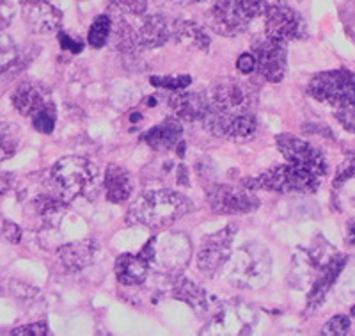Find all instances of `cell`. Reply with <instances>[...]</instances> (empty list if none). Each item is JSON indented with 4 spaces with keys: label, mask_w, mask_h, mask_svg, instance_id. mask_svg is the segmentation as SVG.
Wrapping results in <instances>:
<instances>
[{
    "label": "cell",
    "mask_w": 355,
    "mask_h": 336,
    "mask_svg": "<svg viewBox=\"0 0 355 336\" xmlns=\"http://www.w3.org/2000/svg\"><path fill=\"white\" fill-rule=\"evenodd\" d=\"M192 201L171 189H151L144 191L132 207L126 219L128 224H141L153 230H162L174 224L178 219L192 210Z\"/></svg>",
    "instance_id": "obj_1"
},
{
    "label": "cell",
    "mask_w": 355,
    "mask_h": 336,
    "mask_svg": "<svg viewBox=\"0 0 355 336\" xmlns=\"http://www.w3.org/2000/svg\"><path fill=\"white\" fill-rule=\"evenodd\" d=\"M46 187L66 203L91 196L98 187V169L87 158L69 155L53 164L46 176Z\"/></svg>",
    "instance_id": "obj_2"
},
{
    "label": "cell",
    "mask_w": 355,
    "mask_h": 336,
    "mask_svg": "<svg viewBox=\"0 0 355 336\" xmlns=\"http://www.w3.org/2000/svg\"><path fill=\"white\" fill-rule=\"evenodd\" d=\"M322 183V178L311 171L302 169L293 164H281L270 167L256 178L243 180V185L249 189H263V191L281 192V194H311Z\"/></svg>",
    "instance_id": "obj_3"
},
{
    "label": "cell",
    "mask_w": 355,
    "mask_h": 336,
    "mask_svg": "<svg viewBox=\"0 0 355 336\" xmlns=\"http://www.w3.org/2000/svg\"><path fill=\"white\" fill-rule=\"evenodd\" d=\"M272 258L265 246L258 242L245 244L234 253L230 280L234 287L258 290L270 281Z\"/></svg>",
    "instance_id": "obj_4"
},
{
    "label": "cell",
    "mask_w": 355,
    "mask_h": 336,
    "mask_svg": "<svg viewBox=\"0 0 355 336\" xmlns=\"http://www.w3.org/2000/svg\"><path fill=\"white\" fill-rule=\"evenodd\" d=\"M266 8V0H217L211 8V27L222 36H236L265 15Z\"/></svg>",
    "instance_id": "obj_5"
},
{
    "label": "cell",
    "mask_w": 355,
    "mask_h": 336,
    "mask_svg": "<svg viewBox=\"0 0 355 336\" xmlns=\"http://www.w3.org/2000/svg\"><path fill=\"white\" fill-rule=\"evenodd\" d=\"M307 94L336 109L352 106L355 103V73L348 69L316 73L307 84Z\"/></svg>",
    "instance_id": "obj_6"
},
{
    "label": "cell",
    "mask_w": 355,
    "mask_h": 336,
    "mask_svg": "<svg viewBox=\"0 0 355 336\" xmlns=\"http://www.w3.org/2000/svg\"><path fill=\"white\" fill-rule=\"evenodd\" d=\"M141 255L150 260L151 267L157 265L160 271L178 272L187 265L190 258V242L185 235L153 237L141 249Z\"/></svg>",
    "instance_id": "obj_7"
},
{
    "label": "cell",
    "mask_w": 355,
    "mask_h": 336,
    "mask_svg": "<svg viewBox=\"0 0 355 336\" xmlns=\"http://www.w3.org/2000/svg\"><path fill=\"white\" fill-rule=\"evenodd\" d=\"M210 109L220 112H252L258 94L252 85L236 78H224L210 91Z\"/></svg>",
    "instance_id": "obj_8"
},
{
    "label": "cell",
    "mask_w": 355,
    "mask_h": 336,
    "mask_svg": "<svg viewBox=\"0 0 355 336\" xmlns=\"http://www.w3.org/2000/svg\"><path fill=\"white\" fill-rule=\"evenodd\" d=\"M275 144H277V150L283 153V157L293 166L311 171L320 178L327 174V158L320 148L313 146L311 142L290 134H281L275 137Z\"/></svg>",
    "instance_id": "obj_9"
},
{
    "label": "cell",
    "mask_w": 355,
    "mask_h": 336,
    "mask_svg": "<svg viewBox=\"0 0 355 336\" xmlns=\"http://www.w3.org/2000/svg\"><path fill=\"white\" fill-rule=\"evenodd\" d=\"M239 231L236 224H227L220 231L205 237L198 251V269L202 274L214 278L231 256V244Z\"/></svg>",
    "instance_id": "obj_10"
},
{
    "label": "cell",
    "mask_w": 355,
    "mask_h": 336,
    "mask_svg": "<svg viewBox=\"0 0 355 336\" xmlns=\"http://www.w3.org/2000/svg\"><path fill=\"white\" fill-rule=\"evenodd\" d=\"M206 199L210 205L211 212L218 215H234V214H249L259 208V199L250 189H236L231 185H215L208 187Z\"/></svg>",
    "instance_id": "obj_11"
},
{
    "label": "cell",
    "mask_w": 355,
    "mask_h": 336,
    "mask_svg": "<svg viewBox=\"0 0 355 336\" xmlns=\"http://www.w3.org/2000/svg\"><path fill=\"white\" fill-rule=\"evenodd\" d=\"M211 134L230 141H245L256 134L258 121L252 112H220L210 109L205 118Z\"/></svg>",
    "instance_id": "obj_12"
},
{
    "label": "cell",
    "mask_w": 355,
    "mask_h": 336,
    "mask_svg": "<svg viewBox=\"0 0 355 336\" xmlns=\"http://www.w3.org/2000/svg\"><path fill=\"white\" fill-rule=\"evenodd\" d=\"M266 36L279 41H297L307 36L306 20L290 6L275 2L265 11Z\"/></svg>",
    "instance_id": "obj_13"
},
{
    "label": "cell",
    "mask_w": 355,
    "mask_h": 336,
    "mask_svg": "<svg viewBox=\"0 0 355 336\" xmlns=\"http://www.w3.org/2000/svg\"><path fill=\"white\" fill-rule=\"evenodd\" d=\"M252 53L256 57V72L259 77L272 84L283 81L288 69V49L284 41L266 36L265 40L256 41Z\"/></svg>",
    "instance_id": "obj_14"
},
{
    "label": "cell",
    "mask_w": 355,
    "mask_h": 336,
    "mask_svg": "<svg viewBox=\"0 0 355 336\" xmlns=\"http://www.w3.org/2000/svg\"><path fill=\"white\" fill-rule=\"evenodd\" d=\"M12 107L24 116V118H36L37 114L46 110H55V103L50 90L41 82L25 81L12 91Z\"/></svg>",
    "instance_id": "obj_15"
},
{
    "label": "cell",
    "mask_w": 355,
    "mask_h": 336,
    "mask_svg": "<svg viewBox=\"0 0 355 336\" xmlns=\"http://www.w3.org/2000/svg\"><path fill=\"white\" fill-rule=\"evenodd\" d=\"M25 24L34 34L59 33L62 25V12L46 0H24L21 2Z\"/></svg>",
    "instance_id": "obj_16"
},
{
    "label": "cell",
    "mask_w": 355,
    "mask_h": 336,
    "mask_svg": "<svg viewBox=\"0 0 355 336\" xmlns=\"http://www.w3.org/2000/svg\"><path fill=\"white\" fill-rule=\"evenodd\" d=\"M169 107L174 116L185 121L205 119L210 110V101L199 91H174L169 98Z\"/></svg>",
    "instance_id": "obj_17"
},
{
    "label": "cell",
    "mask_w": 355,
    "mask_h": 336,
    "mask_svg": "<svg viewBox=\"0 0 355 336\" xmlns=\"http://www.w3.org/2000/svg\"><path fill=\"white\" fill-rule=\"evenodd\" d=\"M347 264V258L345 256H334L320 269V274L316 276L315 281H313V287H311L309 294H307V303H309L311 308H316L323 303L325 296L329 294V290L332 288V285L336 283L338 276L341 274V271L345 269Z\"/></svg>",
    "instance_id": "obj_18"
},
{
    "label": "cell",
    "mask_w": 355,
    "mask_h": 336,
    "mask_svg": "<svg viewBox=\"0 0 355 336\" xmlns=\"http://www.w3.org/2000/svg\"><path fill=\"white\" fill-rule=\"evenodd\" d=\"M151 264L150 260L139 253V255H119L114 265V272H116L117 281L125 287H137L142 285L148 278Z\"/></svg>",
    "instance_id": "obj_19"
},
{
    "label": "cell",
    "mask_w": 355,
    "mask_h": 336,
    "mask_svg": "<svg viewBox=\"0 0 355 336\" xmlns=\"http://www.w3.org/2000/svg\"><path fill=\"white\" fill-rule=\"evenodd\" d=\"M183 126L180 118H167L162 123L155 125L144 134V142L157 151H167L176 148L178 142L182 141Z\"/></svg>",
    "instance_id": "obj_20"
},
{
    "label": "cell",
    "mask_w": 355,
    "mask_h": 336,
    "mask_svg": "<svg viewBox=\"0 0 355 336\" xmlns=\"http://www.w3.org/2000/svg\"><path fill=\"white\" fill-rule=\"evenodd\" d=\"M135 31H137L141 49H160L169 41L173 27H171L166 17L151 15V17H146Z\"/></svg>",
    "instance_id": "obj_21"
},
{
    "label": "cell",
    "mask_w": 355,
    "mask_h": 336,
    "mask_svg": "<svg viewBox=\"0 0 355 336\" xmlns=\"http://www.w3.org/2000/svg\"><path fill=\"white\" fill-rule=\"evenodd\" d=\"M98 253V242L94 239H84L80 242L66 244L59 249V260L69 271H82L93 264Z\"/></svg>",
    "instance_id": "obj_22"
},
{
    "label": "cell",
    "mask_w": 355,
    "mask_h": 336,
    "mask_svg": "<svg viewBox=\"0 0 355 336\" xmlns=\"http://www.w3.org/2000/svg\"><path fill=\"white\" fill-rule=\"evenodd\" d=\"M105 185L107 201L119 205V203L128 201L133 192V182L128 171L121 166H109L105 171Z\"/></svg>",
    "instance_id": "obj_23"
},
{
    "label": "cell",
    "mask_w": 355,
    "mask_h": 336,
    "mask_svg": "<svg viewBox=\"0 0 355 336\" xmlns=\"http://www.w3.org/2000/svg\"><path fill=\"white\" fill-rule=\"evenodd\" d=\"M171 37H174L176 43L189 49H198V50H208L210 47V36L205 33V28L198 25L196 22H176L173 25V33Z\"/></svg>",
    "instance_id": "obj_24"
},
{
    "label": "cell",
    "mask_w": 355,
    "mask_h": 336,
    "mask_svg": "<svg viewBox=\"0 0 355 336\" xmlns=\"http://www.w3.org/2000/svg\"><path fill=\"white\" fill-rule=\"evenodd\" d=\"M107 45H110L117 52L125 53H135L137 50H141L137 31L130 24H126L121 17H112V31H110Z\"/></svg>",
    "instance_id": "obj_25"
},
{
    "label": "cell",
    "mask_w": 355,
    "mask_h": 336,
    "mask_svg": "<svg viewBox=\"0 0 355 336\" xmlns=\"http://www.w3.org/2000/svg\"><path fill=\"white\" fill-rule=\"evenodd\" d=\"M171 292H173V296L176 299L185 301L196 312H205L208 308V297H206L205 290L196 283H192V281L187 280V278L178 276L174 283L171 285Z\"/></svg>",
    "instance_id": "obj_26"
},
{
    "label": "cell",
    "mask_w": 355,
    "mask_h": 336,
    "mask_svg": "<svg viewBox=\"0 0 355 336\" xmlns=\"http://www.w3.org/2000/svg\"><path fill=\"white\" fill-rule=\"evenodd\" d=\"M20 148V128L12 123H0V162L17 153Z\"/></svg>",
    "instance_id": "obj_27"
},
{
    "label": "cell",
    "mask_w": 355,
    "mask_h": 336,
    "mask_svg": "<svg viewBox=\"0 0 355 336\" xmlns=\"http://www.w3.org/2000/svg\"><path fill=\"white\" fill-rule=\"evenodd\" d=\"M110 31H112V17L110 15H100L89 27L87 41L93 49L100 50L109 43Z\"/></svg>",
    "instance_id": "obj_28"
},
{
    "label": "cell",
    "mask_w": 355,
    "mask_h": 336,
    "mask_svg": "<svg viewBox=\"0 0 355 336\" xmlns=\"http://www.w3.org/2000/svg\"><path fill=\"white\" fill-rule=\"evenodd\" d=\"M18 62L17 47L12 45L11 37L0 34V77L8 73L9 68Z\"/></svg>",
    "instance_id": "obj_29"
},
{
    "label": "cell",
    "mask_w": 355,
    "mask_h": 336,
    "mask_svg": "<svg viewBox=\"0 0 355 336\" xmlns=\"http://www.w3.org/2000/svg\"><path fill=\"white\" fill-rule=\"evenodd\" d=\"M151 85L155 87H164V90L169 91H180L189 87L190 82H192V77L190 75H178V77H151L150 78Z\"/></svg>",
    "instance_id": "obj_30"
},
{
    "label": "cell",
    "mask_w": 355,
    "mask_h": 336,
    "mask_svg": "<svg viewBox=\"0 0 355 336\" xmlns=\"http://www.w3.org/2000/svg\"><path fill=\"white\" fill-rule=\"evenodd\" d=\"M352 328V322L347 315H336L329 320L327 324L322 328L320 335L323 336H345L348 335Z\"/></svg>",
    "instance_id": "obj_31"
},
{
    "label": "cell",
    "mask_w": 355,
    "mask_h": 336,
    "mask_svg": "<svg viewBox=\"0 0 355 336\" xmlns=\"http://www.w3.org/2000/svg\"><path fill=\"white\" fill-rule=\"evenodd\" d=\"M352 178H355V150L350 151L343 158V162L339 164L334 176V187H341L345 182H348Z\"/></svg>",
    "instance_id": "obj_32"
},
{
    "label": "cell",
    "mask_w": 355,
    "mask_h": 336,
    "mask_svg": "<svg viewBox=\"0 0 355 336\" xmlns=\"http://www.w3.org/2000/svg\"><path fill=\"white\" fill-rule=\"evenodd\" d=\"M57 121V110H46V112L37 114L36 118H33V126L40 132V134L50 135L55 130Z\"/></svg>",
    "instance_id": "obj_33"
},
{
    "label": "cell",
    "mask_w": 355,
    "mask_h": 336,
    "mask_svg": "<svg viewBox=\"0 0 355 336\" xmlns=\"http://www.w3.org/2000/svg\"><path fill=\"white\" fill-rule=\"evenodd\" d=\"M109 2L117 11L128 15H142L148 8V0H109Z\"/></svg>",
    "instance_id": "obj_34"
},
{
    "label": "cell",
    "mask_w": 355,
    "mask_h": 336,
    "mask_svg": "<svg viewBox=\"0 0 355 336\" xmlns=\"http://www.w3.org/2000/svg\"><path fill=\"white\" fill-rule=\"evenodd\" d=\"M11 336H46L50 335L49 324L41 320V322H34V324L20 326V328H15L11 333Z\"/></svg>",
    "instance_id": "obj_35"
},
{
    "label": "cell",
    "mask_w": 355,
    "mask_h": 336,
    "mask_svg": "<svg viewBox=\"0 0 355 336\" xmlns=\"http://www.w3.org/2000/svg\"><path fill=\"white\" fill-rule=\"evenodd\" d=\"M336 118H338V121L343 125L345 130L354 132L355 134V103L341 107V109H336Z\"/></svg>",
    "instance_id": "obj_36"
},
{
    "label": "cell",
    "mask_w": 355,
    "mask_h": 336,
    "mask_svg": "<svg viewBox=\"0 0 355 336\" xmlns=\"http://www.w3.org/2000/svg\"><path fill=\"white\" fill-rule=\"evenodd\" d=\"M15 12H17V8H15L12 0H0V31H4L11 25Z\"/></svg>",
    "instance_id": "obj_37"
},
{
    "label": "cell",
    "mask_w": 355,
    "mask_h": 336,
    "mask_svg": "<svg viewBox=\"0 0 355 336\" xmlns=\"http://www.w3.org/2000/svg\"><path fill=\"white\" fill-rule=\"evenodd\" d=\"M59 43H61V47L64 50H69L71 53H80L82 49H84V43H82L80 40H77V37H73L71 34L68 33H59Z\"/></svg>",
    "instance_id": "obj_38"
},
{
    "label": "cell",
    "mask_w": 355,
    "mask_h": 336,
    "mask_svg": "<svg viewBox=\"0 0 355 336\" xmlns=\"http://www.w3.org/2000/svg\"><path fill=\"white\" fill-rule=\"evenodd\" d=\"M236 68L242 75H250V73L256 72V57L252 52H245L239 57L236 61Z\"/></svg>",
    "instance_id": "obj_39"
},
{
    "label": "cell",
    "mask_w": 355,
    "mask_h": 336,
    "mask_svg": "<svg viewBox=\"0 0 355 336\" xmlns=\"http://www.w3.org/2000/svg\"><path fill=\"white\" fill-rule=\"evenodd\" d=\"M2 233H4V239H8L9 242H12V244H17L21 240V230H20V226H17V224L6 223Z\"/></svg>",
    "instance_id": "obj_40"
},
{
    "label": "cell",
    "mask_w": 355,
    "mask_h": 336,
    "mask_svg": "<svg viewBox=\"0 0 355 336\" xmlns=\"http://www.w3.org/2000/svg\"><path fill=\"white\" fill-rule=\"evenodd\" d=\"M173 2H182V4H194V2H201V0H173Z\"/></svg>",
    "instance_id": "obj_41"
},
{
    "label": "cell",
    "mask_w": 355,
    "mask_h": 336,
    "mask_svg": "<svg viewBox=\"0 0 355 336\" xmlns=\"http://www.w3.org/2000/svg\"><path fill=\"white\" fill-rule=\"evenodd\" d=\"M132 121H141V114H132Z\"/></svg>",
    "instance_id": "obj_42"
},
{
    "label": "cell",
    "mask_w": 355,
    "mask_h": 336,
    "mask_svg": "<svg viewBox=\"0 0 355 336\" xmlns=\"http://www.w3.org/2000/svg\"><path fill=\"white\" fill-rule=\"evenodd\" d=\"M350 315H352V317H355V304H354V306H352V312H350Z\"/></svg>",
    "instance_id": "obj_43"
},
{
    "label": "cell",
    "mask_w": 355,
    "mask_h": 336,
    "mask_svg": "<svg viewBox=\"0 0 355 336\" xmlns=\"http://www.w3.org/2000/svg\"><path fill=\"white\" fill-rule=\"evenodd\" d=\"M20 2H24V0H20Z\"/></svg>",
    "instance_id": "obj_44"
}]
</instances>
